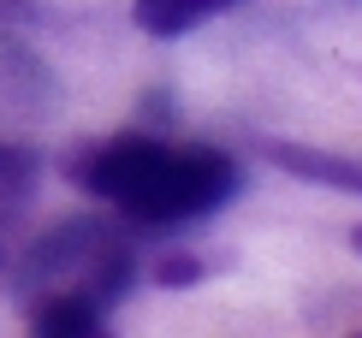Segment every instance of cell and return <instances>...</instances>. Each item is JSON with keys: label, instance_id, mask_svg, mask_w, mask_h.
Returning a JSON list of instances; mask_svg holds the SVG:
<instances>
[{"label": "cell", "instance_id": "cell-1", "mask_svg": "<svg viewBox=\"0 0 362 338\" xmlns=\"http://www.w3.org/2000/svg\"><path fill=\"white\" fill-rule=\"evenodd\" d=\"M78 190L113 202L137 226H190L208 220L244 190V166L220 148H173L160 136H107L66 161Z\"/></svg>", "mask_w": 362, "mask_h": 338}, {"label": "cell", "instance_id": "cell-5", "mask_svg": "<svg viewBox=\"0 0 362 338\" xmlns=\"http://www.w3.org/2000/svg\"><path fill=\"white\" fill-rule=\"evenodd\" d=\"M226 6H238V0H137V6H131V18H137L143 36L173 42V36H190L196 24H208V18L226 12Z\"/></svg>", "mask_w": 362, "mask_h": 338}, {"label": "cell", "instance_id": "cell-3", "mask_svg": "<svg viewBox=\"0 0 362 338\" xmlns=\"http://www.w3.org/2000/svg\"><path fill=\"white\" fill-rule=\"evenodd\" d=\"M262 155L279 166V173L303 178V184H327V190L362 196V166L344 155H327V148H303V143H285V136H262Z\"/></svg>", "mask_w": 362, "mask_h": 338}, {"label": "cell", "instance_id": "cell-7", "mask_svg": "<svg viewBox=\"0 0 362 338\" xmlns=\"http://www.w3.org/2000/svg\"><path fill=\"white\" fill-rule=\"evenodd\" d=\"M351 243H356V250H362V226H356V232H351Z\"/></svg>", "mask_w": 362, "mask_h": 338}, {"label": "cell", "instance_id": "cell-6", "mask_svg": "<svg viewBox=\"0 0 362 338\" xmlns=\"http://www.w3.org/2000/svg\"><path fill=\"white\" fill-rule=\"evenodd\" d=\"M155 279L160 285H196V279H202V261H190V255H167V261H160V267H155Z\"/></svg>", "mask_w": 362, "mask_h": 338}, {"label": "cell", "instance_id": "cell-2", "mask_svg": "<svg viewBox=\"0 0 362 338\" xmlns=\"http://www.w3.org/2000/svg\"><path fill=\"white\" fill-rule=\"evenodd\" d=\"M137 279V255H131L125 232L113 220H95V214H78V220L48 226L36 243L24 250L18 273H12V297L24 309L48 297H83L95 309H113L119 297Z\"/></svg>", "mask_w": 362, "mask_h": 338}, {"label": "cell", "instance_id": "cell-4", "mask_svg": "<svg viewBox=\"0 0 362 338\" xmlns=\"http://www.w3.org/2000/svg\"><path fill=\"white\" fill-rule=\"evenodd\" d=\"M36 173H42V166H36V148L0 143V261H6V243H12V232H18L30 196H36Z\"/></svg>", "mask_w": 362, "mask_h": 338}]
</instances>
